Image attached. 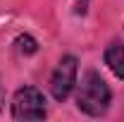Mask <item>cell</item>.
Wrapping results in <instances>:
<instances>
[{
  "label": "cell",
  "instance_id": "obj_1",
  "mask_svg": "<svg viewBox=\"0 0 124 122\" xmlns=\"http://www.w3.org/2000/svg\"><path fill=\"white\" fill-rule=\"evenodd\" d=\"M110 93L105 79L98 74L95 70H88L86 74L81 77V84L77 89V105L79 110H84L91 117H100L105 115V110L110 108Z\"/></svg>",
  "mask_w": 124,
  "mask_h": 122
},
{
  "label": "cell",
  "instance_id": "obj_2",
  "mask_svg": "<svg viewBox=\"0 0 124 122\" xmlns=\"http://www.w3.org/2000/svg\"><path fill=\"white\" fill-rule=\"evenodd\" d=\"M46 96L33 89L22 86L12 98V117L15 120H43L46 117Z\"/></svg>",
  "mask_w": 124,
  "mask_h": 122
},
{
  "label": "cell",
  "instance_id": "obj_3",
  "mask_svg": "<svg viewBox=\"0 0 124 122\" xmlns=\"http://www.w3.org/2000/svg\"><path fill=\"white\" fill-rule=\"evenodd\" d=\"M77 72H79V62L74 55H64L57 62L55 72L50 77V93L55 101H64L72 93L74 84H77Z\"/></svg>",
  "mask_w": 124,
  "mask_h": 122
},
{
  "label": "cell",
  "instance_id": "obj_4",
  "mask_svg": "<svg viewBox=\"0 0 124 122\" xmlns=\"http://www.w3.org/2000/svg\"><path fill=\"white\" fill-rule=\"evenodd\" d=\"M105 65L117 79H124V43H110L105 48Z\"/></svg>",
  "mask_w": 124,
  "mask_h": 122
},
{
  "label": "cell",
  "instance_id": "obj_5",
  "mask_svg": "<svg viewBox=\"0 0 124 122\" xmlns=\"http://www.w3.org/2000/svg\"><path fill=\"white\" fill-rule=\"evenodd\" d=\"M17 50L24 53V55H31V53H36V41L31 36H19L17 38Z\"/></svg>",
  "mask_w": 124,
  "mask_h": 122
},
{
  "label": "cell",
  "instance_id": "obj_6",
  "mask_svg": "<svg viewBox=\"0 0 124 122\" xmlns=\"http://www.w3.org/2000/svg\"><path fill=\"white\" fill-rule=\"evenodd\" d=\"M2 103H5V91H2V86H0V110H2Z\"/></svg>",
  "mask_w": 124,
  "mask_h": 122
},
{
  "label": "cell",
  "instance_id": "obj_7",
  "mask_svg": "<svg viewBox=\"0 0 124 122\" xmlns=\"http://www.w3.org/2000/svg\"><path fill=\"white\" fill-rule=\"evenodd\" d=\"M86 2H88V0H81V7H79V12H84V10H86V7H84Z\"/></svg>",
  "mask_w": 124,
  "mask_h": 122
}]
</instances>
